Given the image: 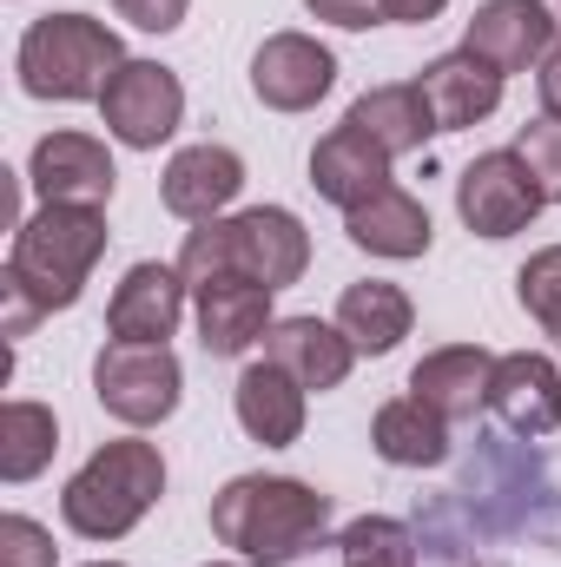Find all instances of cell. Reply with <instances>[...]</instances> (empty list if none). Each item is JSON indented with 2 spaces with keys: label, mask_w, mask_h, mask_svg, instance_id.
<instances>
[{
  "label": "cell",
  "mask_w": 561,
  "mask_h": 567,
  "mask_svg": "<svg viewBox=\"0 0 561 567\" xmlns=\"http://www.w3.org/2000/svg\"><path fill=\"white\" fill-rule=\"evenodd\" d=\"M60 449V423L47 403H7L0 410V482H33Z\"/></svg>",
  "instance_id": "cell-25"
},
{
  "label": "cell",
  "mask_w": 561,
  "mask_h": 567,
  "mask_svg": "<svg viewBox=\"0 0 561 567\" xmlns=\"http://www.w3.org/2000/svg\"><path fill=\"white\" fill-rule=\"evenodd\" d=\"M549 7V27H555V40H561V0H542Z\"/></svg>",
  "instance_id": "cell-34"
},
{
  "label": "cell",
  "mask_w": 561,
  "mask_h": 567,
  "mask_svg": "<svg viewBox=\"0 0 561 567\" xmlns=\"http://www.w3.org/2000/svg\"><path fill=\"white\" fill-rule=\"evenodd\" d=\"M536 93H542V113H549V120H561V40L549 47V60L536 66Z\"/></svg>",
  "instance_id": "cell-32"
},
{
  "label": "cell",
  "mask_w": 561,
  "mask_h": 567,
  "mask_svg": "<svg viewBox=\"0 0 561 567\" xmlns=\"http://www.w3.org/2000/svg\"><path fill=\"white\" fill-rule=\"evenodd\" d=\"M0 567H53V535L27 515L0 522Z\"/></svg>",
  "instance_id": "cell-29"
},
{
  "label": "cell",
  "mask_w": 561,
  "mask_h": 567,
  "mask_svg": "<svg viewBox=\"0 0 561 567\" xmlns=\"http://www.w3.org/2000/svg\"><path fill=\"white\" fill-rule=\"evenodd\" d=\"M310 185H317V198L357 212V205H370L377 192H390V152L344 120L337 133H324L317 152H310Z\"/></svg>",
  "instance_id": "cell-16"
},
{
  "label": "cell",
  "mask_w": 561,
  "mask_h": 567,
  "mask_svg": "<svg viewBox=\"0 0 561 567\" xmlns=\"http://www.w3.org/2000/svg\"><path fill=\"white\" fill-rule=\"evenodd\" d=\"M106 251V212L100 205H40L33 218L13 225V258H7V337H27L33 317L73 310Z\"/></svg>",
  "instance_id": "cell-1"
},
{
  "label": "cell",
  "mask_w": 561,
  "mask_h": 567,
  "mask_svg": "<svg viewBox=\"0 0 561 567\" xmlns=\"http://www.w3.org/2000/svg\"><path fill=\"white\" fill-rule=\"evenodd\" d=\"M489 410L502 416L509 435H555L561 429V370H555V357H542V350L496 357Z\"/></svg>",
  "instance_id": "cell-12"
},
{
  "label": "cell",
  "mask_w": 561,
  "mask_h": 567,
  "mask_svg": "<svg viewBox=\"0 0 561 567\" xmlns=\"http://www.w3.org/2000/svg\"><path fill=\"white\" fill-rule=\"evenodd\" d=\"M417 86H422V100H429V113H436V133L482 126V120L502 106V73H496L489 60H476L469 47L429 60V66L417 73Z\"/></svg>",
  "instance_id": "cell-15"
},
{
  "label": "cell",
  "mask_w": 561,
  "mask_h": 567,
  "mask_svg": "<svg viewBox=\"0 0 561 567\" xmlns=\"http://www.w3.org/2000/svg\"><path fill=\"white\" fill-rule=\"evenodd\" d=\"M212 535L238 548L252 567H290L297 555L324 548L330 495L290 475H238L212 495Z\"/></svg>",
  "instance_id": "cell-2"
},
{
  "label": "cell",
  "mask_w": 561,
  "mask_h": 567,
  "mask_svg": "<svg viewBox=\"0 0 561 567\" xmlns=\"http://www.w3.org/2000/svg\"><path fill=\"white\" fill-rule=\"evenodd\" d=\"M516 290H522V310L561 343V245L536 251V258L516 271Z\"/></svg>",
  "instance_id": "cell-27"
},
{
  "label": "cell",
  "mask_w": 561,
  "mask_h": 567,
  "mask_svg": "<svg viewBox=\"0 0 561 567\" xmlns=\"http://www.w3.org/2000/svg\"><path fill=\"white\" fill-rule=\"evenodd\" d=\"M344 231H350V245L370 251V258H422V251H429V212H422L404 185H390V192H377L370 205L344 212Z\"/></svg>",
  "instance_id": "cell-21"
},
{
  "label": "cell",
  "mask_w": 561,
  "mask_h": 567,
  "mask_svg": "<svg viewBox=\"0 0 561 567\" xmlns=\"http://www.w3.org/2000/svg\"><path fill=\"white\" fill-rule=\"evenodd\" d=\"M549 40H555V27H549V7L542 0H482L476 20H469V33H462V47L476 60H489L502 80L542 66L549 60Z\"/></svg>",
  "instance_id": "cell-11"
},
{
  "label": "cell",
  "mask_w": 561,
  "mask_h": 567,
  "mask_svg": "<svg viewBox=\"0 0 561 567\" xmlns=\"http://www.w3.org/2000/svg\"><path fill=\"white\" fill-rule=\"evenodd\" d=\"M330 86H337V53L317 47L310 33H272L252 53V93L272 113H310Z\"/></svg>",
  "instance_id": "cell-9"
},
{
  "label": "cell",
  "mask_w": 561,
  "mask_h": 567,
  "mask_svg": "<svg viewBox=\"0 0 561 567\" xmlns=\"http://www.w3.org/2000/svg\"><path fill=\"white\" fill-rule=\"evenodd\" d=\"M165 495V462L159 449L126 435V442H106L60 495V515L80 542H120L145 522V508Z\"/></svg>",
  "instance_id": "cell-5"
},
{
  "label": "cell",
  "mask_w": 561,
  "mask_h": 567,
  "mask_svg": "<svg viewBox=\"0 0 561 567\" xmlns=\"http://www.w3.org/2000/svg\"><path fill=\"white\" fill-rule=\"evenodd\" d=\"M310 265V231L284 212V205H252L238 218H212L198 231H185V251H178V278L192 284H218V278H252L265 290L304 278Z\"/></svg>",
  "instance_id": "cell-3"
},
{
  "label": "cell",
  "mask_w": 561,
  "mask_h": 567,
  "mask_svg": "<svg viewBox=\"0 0 561 567\" xmlns=\"http://www.w3.org/2000/svg\"><path fill=\"white\" fill-rule=\"evenodd\" d=\"M86 567H120V561H86Z\"/></svg>",
  "instance_id": "cell-36"
},
{
  "label": "cell",
  "mask_w": 561,
  "mask_h": 567,
  "mask_svg": "<svg viewBox=\"0 0 561 567\" xmlns=\"http://www.w3.org/2000/svg\"><path fill=\"white\" fill-rule=\"evenodd\" d=\"M238 423H245V435L252 442H265V449H290L297 435H304V383L290 377V370H278L272 357L265 363H252L245 377H238Z\"/></svg>",
  "instance_id": "cell-20"
},
{
  "label": "cell",
  "mask_w": 561,
  "mask_h": 567,
  "mask_svg": "<svg viewBox=\"0 0 561 567\" xmlns=\"http://www.w3.org/2000/svg\"><path fill=\"white\" fill-rule=\"evenodd\" d=\"M198 343L212 357H245L252 343H265V330L278 323L272 317V290L252 278H218V284H198Z\"/></svg>",
  "instance_id": "cell-17"
},
{
  "label": "cell",
  "mask_w": 561,
  "mask_h": 567,
  "mask_svg": "<svg viewBox=\"0 0 561 567\" xmlns=\"http://www.w3.org/2000/svg\"><path fill=\"white\" fill-rule=\"evenodd\" d=\"M449 0H384V20H404V27H417V20H436Z\"/></svg>",
  "instance_id": "cell-33"
},
{
  "label": "cell",
  "mask_w": 561,
  "mask_h": 567,
  "mask_svg": "<svg viewBox=\"0 0 561 567\" xmlns=\"http://www.w3.org/2000/svg\"><path fill=\"white\" fill-rule=\"evenodd\" d=\"M542 205L549 198H542V185H536V172H529V158L516 145L469 158L462 178H456V212H462V225L476 238H516V231L536 225Z\"/></svg>",
  "instance_id": "cell-7"
},
{
  "label": "cell",
  "mask_w": 561,
  "mask_h": 567,
  "mask_svg": "<svg viewBox=\"0 0 561 567\" xmlns=\"http://www.w3.org/2000/svg\"><path fill=\"white\" fill-rule=\"evenodd\" d=\"M185 370L165 343H106L93 363V396L106 416H120L126 429H152L178 410Z\"/></svg>",
  "instance_id": "cell-6"
},
{
  "label": "cell",
  "mask_w": 561,
  "mask_h": 567,
  "mask_svg": "<svg viewBox=\"0 0 561 567\" xmlns=\"http://www.w3.org/2000/svg\"><path fill=\"white\" fill-rule=\"evenodd\" d=\"M113 7H120V20H133V27H145V33H172V27L185 20L192 0H113Z\"/></svg>",
  "instance_id": "cell-30"
},
{
  "label": "cell",
  "mask_w": 561,
  "mask_h": 567,
  "mask_svg": "<svg viewBox=\"0 0 561 567\" xmlns=\"http://www.w3.org/2000/svg\"><path fill=\"white\" fill-rule=\"evenodd\" d=\"M489 377H496V357L489 350L449 343V350H429L417 370H410V396H422L442 423H469L489 403Z\"/></svg>",
  "instance_id": "cell-19"
},
{
  "label": "cell",
  "mask_w": 561,
  "mask_h": 567,
  "mask_svg": "<svg viewBox=\"0 0 561 567\" xmlns=\"http://www.w3.org/2000/svg\"><path fill=\"white\" fill-rule=\"evenodd\" d=\"M113 158L93 133H47L27 158V185L40 192V205H100L113 198Z\"/></svg>",
  "instance_id": "cell-10"
},
{
  "label": "cell",
  "mask_w": 561,
  "mask_h": 567,
  "mask_svg": "<svg viewBox=\"0 0 561 567\" xmlns=\"http://www.w3.org/2000/svg\"><path fill=\"white\" fill-rule=\"evenodd\" d=\"M265 357L290 370L304 390H337L344 377H350V363H357V343L337 330V323H317V317H278L272 330H265Z\"/></svg>",
  "instance_id": "cell-18"
},
{
  "label": "cell",
  "mask_w": 561,
  "mask_h": 567,
  "mask_svg": "<svg viewBox=\"0 0 561 567\" xmlns=\"http://www.w3.org/2000/svg\"><path fill=\"white\" fill-rule=\"evenodd\" d=\"M370 442H377V455L397 462V468H436V462L449 455V423H442L422 396H397V403L377 410Z\"/></svg>",
  "instance_id": "cell-24"
},
{
  "label": "cell",
  "mask_w": 561,
  "mask_h": 567,
  "mask_svg": "<svg viewBox=\"0 0 561 567\" xmlns=\"http://www.w3.org/2000/svg\"><path fill=\"white\" fill-rule=\"evenodd\" d=\"M516 152L529 158V172H536L542 198H549V205H561V120H549V113H542L536 126H522Z\"/></svg>",
  "instance_id": "cell-28"
},
{
  "label": "cell",
  "mask_w": 561,
  "mask_h": 567,
  "mask_svg": "<svg viewBox=\"0 0 561 567\" xmlns=\"http://www.w3.org/2000/svg\"><path fill=\"white\" fill-rule=\"evenodd\" d=\"M13 66H20V86L33 100L73 106V100H100L113 86V73L126 66V53H120V33L106 20H93V13H47V20H33L20 33Z\"/></svg>",
  "instance_id": "cell-4"
},
{
  "label": "cell",
  "mask_w": 561,
  "mask_h": 567,
  "mask_svg": "<svg viewBox=\"0 0 561 567\" xmlns=\"http://www.w3.org/2000/svg\"><path fill=\"white\" fill-rule=\"evenodd\" d=\"M410 323H417V310H410V297L397 284L370 278V284H350L337 297V330L357 343V357H390L410 337Z\"/></svg>",
  "instance_id": "cell-22"
},
{
  "label": "cell",
  "mask_w": 561,
  "mask_h": 567,
  "mask_svg": "<svg viewBox=\"0 0 561 567\" xmlns=\"http://www.w3.org/2000/svg\"><path fill=\"white\" fill-rule=\"evenodd\" d=\"M317 20H330V27H350V33H364V27H377L384 20V0H304Z\"/></svg>",
  "instance_id": "cell-31"
},
{
  "label": "cell",
  "mask_w": 561,
  "mask_h": 567,
  "mask_svg": "<svg viewBox=\"0 0 561 567\" xmlns=\"http://www.w3.org/2000/svg\"><path fill=\"white\" fill-rule=\"evenodd\" d=\"M185 290L192 284L178 278V265H133L106 303L113 343H165L185 317Z\"/></svg>",
  "instance_id": "cell-14"
},
{
  "label": "cell",
  "mask_w": 561,
  "mask_h": 567,
  "mask_svg": "<svg viewBox=\"0 0 561 567\" xmlns=\"http://www.w3.org/2000/svg\"><path fill=\"white\" fill-rule=\"evenodd\" d=\"M357 133H370V140L384 145L390 158H404V152H422V140L436 133V113H429V100H422V86H370L350 113H344Z\"/></svg>",
  "instance_id": "cell-23"
},
{
  "label": "cell",
  "mask_w": 561,
  "mask_h": 567,
  "mask_svg": "<svg viewBox=\"0 0 561 567\" xmlns=\"http://www.w3.org/2000/svg\"><path fill=\"white\" fill-rule=\"evenodd\" d=\"M100 113H106V133L120 145L152 152V145H165L178 133V120H185V86H178V73L159 66V60H126V66L113 73V86L100 93Z\"/></svg>",
  "instance_id": "cell-8"
},
{
  "label": "cell",
  "mask_w": 561,
  "mask_h": 567,
  "mask_svg": "<svg viewBox=\"0 0 561 567\" xmlns=\"http://www.w3.org/2000/svg\"><path fill=\"white\" fill-rule=\"evenodd\" d=\"M205 567H238V561H205ZM245 567H252V561H245Z\"/></svg>",
  "instance_id": "cell-35"
},
{
  "label": "cell",
  "mask_w": 561,
  "mask_h": 567,
  "mask_svg": "<svg viewBox=\"0 0 561 567\" xmlns=\"http://www.w3.org/2000/svg\"><path fill=\"white\" fill-rule=\"evenodd\" d=\"M417 567H422V561H417ZM449 567H476V561H449Z\"/></svg>",
  "instance_id": "cell-37"
},
{
  "label": "cell",
  "mask_w": 561,
  "mask_h": 567,
  "mask_svg": "<svg viewBox=\"0 0 561 567\" xmlns=\"http://www.w3.org/2000/svg\"><path fill=\"white\" fill-rule=\"evenodd\" d=\"M337 555H344V567H417L422 542H417V528L397 522V515H357L344 528Z\"/></svg>",
  "instance_id": "cell-26"
},
{
  "label": "cell",
  "mask_w": 561,
  "mask_h": 567,
  "mask_svg": "<svg viewBox=\"0 0 561 567\" xmlns=\"http://www.w3.org/2000/svg\"><path fill=\"white\" fill-rule=\"evenodd\" d=\"M165 212L172 218H192V225H212L238 192H245V158L232 152V145H185V152H172V165H165Z\"/></svg>",
  "instance_id": "cell-13"
}]
</instances>
